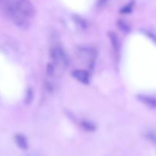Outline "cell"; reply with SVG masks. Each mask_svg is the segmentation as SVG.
I'll use <instances>...</instances> for the list:
<instances>
[{
  "mask_svg": "<svg viewBox=\"0 0 156 156\" xmlns=\"http://www.w3.org/2000/svg\"><path fill=\"white\" fill-rule=\"evenodd\" d=\"M15 6L18 12L26 18L34 16V8L29 0H17L15 2Z\"/></svg>",
  "mask_w": 156,
  "mask_h": 156,
  "instance_id": "obj_2",
  "label": "cell"
},
{
  "mask_svg": "<svg viewBox=\"0 0 156 156\" xmlns=\"http://www.w3.org/2000/svg\"><path fill=\"white\" fill-rule=\"evenodd\" d=\"M47 74H48V76H52L54 75V68H53V66L52 65V64L49 63L48 65H47Z\"/></svg>",
  "mask_w": 156,
  "mask_h": 156,
  "instance_id": "obj_12",
  "label": "cell"
},
{
  "mask_svg": "<svg viewBox=\"0 0 156 156\" xmlns=\"http://www.w3.org/2000/svg\"><path fill=\"white\" fill-rule=\"evenodd\" d=\"M117 25H118L119 28L122 30V31L125 32V33H127L130 30V27L129 26L126 24L125 21H122V20H120V21L117 22Z\"/></svg>",
  "mask_w": 156,
  "mask_h": 156,
  "instance_id": "obj_7",
  "label": "cell"
},
{
  "mask_svg": "<svg viewBox=\"0 0 156 156\" xmlns=\"http://www.w3.org/2000/svg\"><path fill=\"white\" fill-rule=\"evenodd\" d=\"M15 140L17 146L20 149H23V150H26L28 149V142L24 136L21 135V134H17L15 137Z\"/></svg>",
  "mask_w": 156,
  "mask_h": 156,
  "instance_id": "obj_5",
  "label": "cell"
},
{
  "mask_svg": "<svg viewBox=\"0 0 156 156\" xmlns=\"http://www.w3.org/2000/svg\"><path fill=\"white\" fill-rule=\"evenodd\" d=\"M106 2H107V0H98V5L99 6H101V5H103Z\"/></svg>",
  "mask_w": 156,
  "mask_h": 156,
  "instance_id": "obj_14",
  "label": "cell"
},
{
  "mask_svg": "<svg viewBox=\"0 0 156 156\" xmlns=\"http://www.w3.org/2000/svg\"><path fill=\"white\" fill-rule=\"evenodd\" d=\"M82 126L85 129H86L87 131H94L95 129V126L91 122L86 121V120H84L82 122Z\"/></svg>",
  "mask_w": 156,
  "mask_h": 156,
  "instance_id": "obj_8",
  "label": "cell"
},
{
  "mask_svg": "<svg viewBox=\"0 0 156 156\" xmlns=\"http://www.w3.org/2000/svg\"><path fill=\"white\" fill-rule=\"evenodd\" d=\"M50 57L53 62L57 65H61L64 67H67L69 65V59L66 53L63 49L59 45L51 47L50 50Z\"/></svg>",
  "mask_w": 156,
  "mask_h": 156,
  "instance_id": "obj_1",
  "label": "cell"
},
{
  "mask_svg": "<svg viewBox=\"0 0 156 156\" xmlns=\"http://www.w3.org/2000/svg\"><path fill=\"white\" fill-rule=\"evenodd\" d=\"M34 98V91H32L31 88H29L27 91V94H26V98H25V103L27 105L31 103L32 100Z\"/></svg>",
  "mask_w": 156,
  "mask_h": 156,
  "instance_id": "obj_9",
  "label": "cell"
},
{
  "mask_svg": "<svg viewBox=\"0 0 156 156\" xmlns=\"http://www.w3.org/2000/svg\"><path fill=\"white\" fill-rule=\"evenodd\" d=\"M76 23H77V24H79L81 27H82V28L85 27V22L83 21V20L81 19L79 17H77V18H76Z\"/></svg>",
  "mask_w": 156,
  "mask_h": 156,
  "instance_id": "obj_13",
  "label": "cell"
},
{
  "mask_svg": "<svg viewBox=\"0 0 156 156\" xmlns=\"http://www.w3.org/2000/svg\"><path fill=\"white\" fill-rule=\"evenodd\" d=\"M73 76L77 81L80 82L84 85L89 83V74L87 71L83 69L76 70L73 73Z\"/></svg>",
  "mask_w": 156,
  "mask_h": 156,
  "instance_id": "obj_3",
  "label": "cell"
},
{
  "mask_svg": "<svg viewBox=\"0 0 156 156\" xmlns=\"http://www.w3.org/2000/svg\"><path fill=\"white\" fill-rule=\"evenodd\" d=\"M139 100L149 108H156V98L146 95H139Z\"/></svg>",
  "mask_w": 156,
  "mask_h": 156,
  "instance_id": "obj_4",
  "label": "cell"
},
{
  "mask_svg": "<svg viewBox=\"0 0 156 156\" xmlns=\"http://www.w3.org/2000/svg\"><path fill=\"white\" fill-rule=\"evenodd\" d=\"M108 37L110 38L113 48L114 49L116 52H118L119 50H120V42H119V39L117 37V34L114 32H110L108 34Z\"/></svg>",
  "mask_w": 156,
  "mask_h": 156,
  "instance_id": "obj_6",
  "label": "cell"
},
{
  "mask_svg": "<svg viewBox=\"0 0 156 156\" xmlns=\"http://www.w3.org/2000/svg\"><path fill=\"white\" fill-rule=\"evenodd\" d=\"M132 9H133L132 4H129V5H127L124 6V7H123V9L120 10V12H122V13H124V14L129 13V12H131Z\"/></svg>",
  "mask_w": 156,
  "mask_h": 156,
  "instance_id": "obj_11",
  "label": "cell"
},
{
  "mask_svg": "<svg viewBox=\"0 0 156 156\" xmlns=\"http://www.w3.org/2000/svg\"><path fill=\"white\" fill-rule=\"evenodd\" d=\"M146 138L149 140L150 142H152L154 144H156V133L153 132H149L146 135Z\"/></svg>",
  "mask_w": 156,
  "mask_h": 156,
  "instance_id": "obj_10",
  "label": "cell"
},
{
  "mask_svg": "<svg viewBox=\"0 0 156 156\" xmlns=\"http://www.w3.org/2000/svg\"><path fill=\"white\" fill-rule=\"evenodd\" d=\"M149 35H150V36H153V35H152V34H149ZM153 38H154V41H156V39H155V37H153Z\"/></svg>",
  "mask_w": 156,
  "mask_h": 156,
  "instance_id": "obj_15",
  "label": "cell"
}]
</instances>
